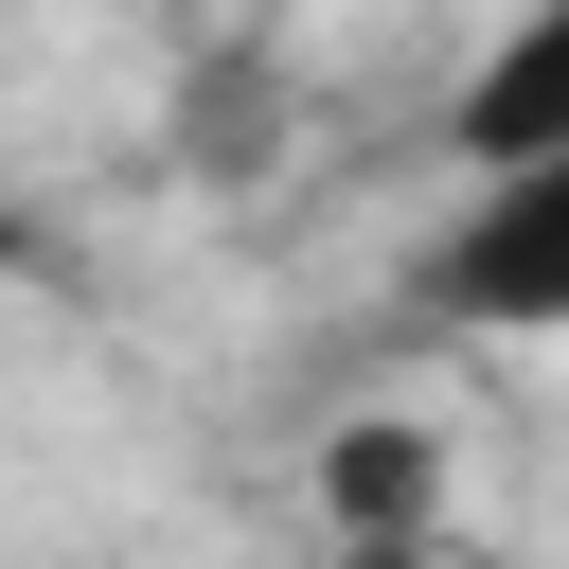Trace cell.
<instances>
[{
  "mask_svg": "<svg viewBox=\"0 0 569 569\" xmlns=\"http://www.w3.org/2000/svg\"><path fill=\"white\" fill-rule=\"evenodd\" d=\"M409 302H427V320H462V338H569V142H533V160L462 178V213L427 231Z\"/></svg>",
  "mask_w": 569,
  "mask_h": 569,
  "instance_id": "cell-1",
  "label": "cell"
},
{
  "mask_svg": "<svg viewBox=\"0 0 569 569\" xmlns=\"http://www.w3.org/2000/svg\"><path fill=\"white\" fill-rule=\"evenodd\" d=\"M533 142H569V0H516L498 53L445 89V160H462V178H498V160H533Z\"/></svg>",
  "mask_w": 569,
  "mask_h": 569,
  "instance_id": "cell-2",
  "label": "cell"
},
{
  "mask_svg": "<svg viewBox=\"0 0 569 569\" xmlns=\"http://www.w3.org/2000/svg\"><path fill=\"white\" fill-rule=\"evenodd\" d=\"M320 498L356 516V551H409V533H427V498H445V445H427V427H356V445L320 462Z\"/></svg>",
  "mask_w": 569,
  "mask_h": 569,
  "instance_id": "cell-3",
  "label": "cell"
},
{
  "mask_svg": "<svg viewBox=\"0 0 569 569\" xmlns=\"http://www.w3.org/2000/svg\"><path fill=\"white\" fill-rule=\"evenodd\" d=\"M0 249H36V231H18V213H0Z\"/></svg>",
  "mask_w": 569,
  "mask_h": 569,
  "instance_id": "cell-4",
  "label": "cell"
}]
</instances>
